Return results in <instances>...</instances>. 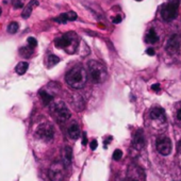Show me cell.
Returning <instances> with one entry per match:
<instances>
[{
  "label": "cell",
  "mask_w": 181,
  "mask_h": 181,
  "mask_svg": "<svg viewBox=\"0 0 181 181\" xmlns=\"http://www.w3.org/2000/svg\"><path fill=\"white\" fill-rule=\"evenodd\" d=\"M72 148L70 147H65V150H64V164L66 166L70 165L72 163Z\"/></svg>",
  "instance_id": "cell-18"
},
{
  "label": "cell",
  "mask_w": 181,
  "mask_h": 181,
  "mask_svg": "<svg viewBox=\"0 0 181 181\" xmlns=\"http://www.w3.org/2000/svg\"><path fill=\"white\" fill-rule=\"evenodd\" d=\"M179 47H180V37L177 34L170 35V39L166 41V46H165L166 51L170 52V54H174V53L178 52Z\"/></svg>",
  "instance_id": "cell-8"
},
{
  "label": "cell",
  "mask_w": 181,
  "mask_h": 181,
  "mask_svg": "<svg viewBox=\"0 0 181 181\" xmlns=\"http://www.w3.org/2000/svg\"><path fill=\"white\" fill-rule=\"evenodd\" d=\"M67 166L63 161H56L50 165L48 170V177L50 181H63L66 176Z\"/></svg>",
  "instance_id": "cell-3"
},
{
  "label": "cell",
  "mask_w": 181,
  "mask_h": 181,
  "mask_svg": "<svg viewBox=\"0 0 181 181\" xmlns=\"http://www.w3.org/2000/svg\"><path fill=\"white\" fill-rule=\"evenodd\" d=\"M19 54L22 58H30L33 54V48L31 47H22L19 49Z\"/></svg>",
  "instance_id": "cell-20"
},
{
  "label": "cell",
  "mask_w": 181,
  "mask_h": 181,
  "mask_svg": "<svg viewBox=\"0 0 181 181\" xmlns=\"http://www.w3.org/2000/svg\"><path fill=\"white\" fill-rule=\"evenodd\" d=\"M120 21H122V16H120V15H117L116 17L113 18V22H114V24H119Z\"/></svg>",
  "instance_id": "cell-31"
},
{
  "label": "cell",
  "mask_w": 181,
  "mask_h": 181,
  "mask_svg": "<svg viewBox=\"0 0 181 181\" xmlns=\"http://www.w3.org/2000/svg\"><path fill=\"white\" fill-rule=\"evenodd\" d=\"M159 41V36L157 34V32L155 31V29H150L148 31V33L146 34V42L150 43V44H155Z\"/></svg>",
  "instance_id": "cell-16"
},
{
  "label": "cell",
  "mask_w": 181,
  "mask_h": 181,
  "mask_svg": "<svg viewBox=\"0 0 181 181\" xmlns=\"http://www.w3.org/2000/svg\"><path fill=\"white\" fill-rule=\"evenodd\" d=\"M177 118L181 122V109L178 111V113H177Z\"/></svg>",
  "instance_id": "cell-34"
},
{
  "label": "cell",
  "mask_w": 181,
  "mask_h": 181,
  "mask_svg": "<svg viewBox=\"0 0 181 181\" xmlns=\"http://www.w3.org/2000/svg\"><path fill=\"white\" fill-rule=\"evenodd\" d=\"M56 47L58 48H66L70 45V39L68 35H63L61 37H59L54 41Z\"/></svg>",
  "instance_id": "cell-15"
},
{
  "label": "cell",
  "mask_w": 181,
  "mask_h": 181,
  "mask_svg": "<svg viewBox=\"0 0 181 181\" xmlns=\"http://www.w3.org/2000/svg\"><path fill=\"white\" fill-rule=\"evenodd\" d=\"M0 15H1V9H0Z\"/></svg>",
  "instance_id": "cell-35"
},
{
  "label": "cell",
  "mask_w": 181,
  "mask_h": 181,
  "mask_svg": "<svg viewBox=\"0 0 181 181\" xmlns=\"http://www.w3.org/2000/svg\"><path fill=\"white\" fill-rule=\"evenodd\" d=\"M36 135L45 142H50L54 135V130L50 124H42L36 130Z\"/></svg>",
  "instance_id": "cell-6"
},
{
  "label": "cell",
  "mask_w": 181,
  "mask_h": 181,
  "mask_svg": "<svg viewBox=\"0 0 181 181\" xmlns=\"http://www.w3.org/2000/svg\"><path fill=\"white\" fill-rule=\"evenodd\" d=\"M47 61H48L49 66H54V65L58 64L59 62H60V59H59L57 56H54V54H49Z\"/></svg>",
  "instance_id": "cell-22"
},
{
  "label": "cell",
  "mask_w": 181,
  "mask_h": 181,
  "mask_svg": "<svg viewBox=\"0 0 181 181\" xmlns=\"http://www.w3.org/2000/svg\"><path fill=\"white\" fill-rule=\"evenodd\" d=\"M53 20L57 22H59V24H65V22H67L68 20H67V16H66V13H64V14H61L60 16L56 17V18H53Z\"/></svg>",
  "instance_id": "cell-23"
},
{
  "label": "cell",
  "mask_w": 181,
  "mask_h": 181,
  "mask_svg": "<svg viewBox=\"0 0 181 181\" xmlns=\"http://www.w3.org/2000/svg\"><path fill=\"white\" fill-rule=\"evenodd\" d=\"M111 140H112V137H109L108 140H106V141H104V147H107V145H108L109 143H110L109 141H111Z\"/></svg>",
  "instance_id": "cell-33"
},
{
  "label": "cell",
  "mask_w": 181,
  "mask_h": 181,
  "mask_svg": "<svg viewBox=\"0 0 181 181\" xmlns=\"http://www.w3.org/2000/svg\"><path fill=\"white\" fill-rule=\"evenodd\" d=\"M112 157H113V160H114V161H119V160L122 159V157H123V151L120 150V149H116V150H114Z\"/></svg>",
  "instance_id": "cell-24"
},
{
  "label": "cell",
  "mask_w": 181,
  "mask_h": 181,
  "mask_svg": "<svg viewBox=\"0 0 181 181\" xmlns=\"http://www.w3.org/2000/svg\"><path fill=\"white\" fill-rule=\"evenodd\" d=\"M81 131H80V127L77 123H72L68 128V135H69L70 139L72 140H77L78 137H80Z\"/></svg>",
  "instance_id": "cell-12"
},
{
  "label": "cell",
  "mask_w": 181,
  "mask_h": 181,
  "mask_svg": "<svg viewBox=\"0 0 181 181\" xmlns=\"http://www.w3.org/2000/svg\"><path fill=\"white\" fill-rule=\"evenodd\" d=\"M156 148L158 152L162 156H168L170 152H172V149H173V144H172V141H170V137H160L157 139L156 142Z\"/></svg>",
  "instance_id": "cell-5"
},
{
  "label": "cell",
  "mask_w": 181,
  "mask_h": 181,
  "mask_svg": "<svg viewBox=\"0 0 181 181\" xmlns=\"http://www.w3.org/2000/svg\"><path fill=\"white\" fill-rule=\"evenodd\" d=\"M146 53H147L148 56H151V57H153L156 54V52H155V50H153L152 48H148L147 50H146Z\"/></svg>",
  "instance_id": "cell-30"
},
{
  "label": "cell",
  "mask_w": 181,
  "mask_h": 181,
  "mask_svg": "<svg viewBox=\"0 0 181 181\" xmlns=\"http://www.w3.org/2000/svg\"><path fill=\"white\" fill-rule=\"evenodd\" d=\"M65 81L72 89H82L83 87H85L87 81V70L81 65H76L66 72Z\"/></svg>",
  "instance_id": "cell-1"
},
{
  "label": "cell",
  "mask_w": 181,
  "mask_h": 181,
  "mask_svg": "<svg viewBox=\"0 0 181 181\" xmlns=\"http://www.w3.org/2000/svg\"><path fill=\"white\" fill-rule=\"evenodd\" d=\"M66 16H67V20H68V21H74V20L77 19L78 15H77V13H76V12L69 11L68 13H66Z\"/></svg>",
  "instance_id": "cell-25"
},
{
  "label": "cell",
  "mask_w": 181,
  "mask_h": 181,
  "mask_svg": "<svg viewBox=\"0 0 181 181\" xmlns=\"http://www.w3.org/2000/svg\"><path fill=\"white\" fill-rule=\"evenodd\" d=\"M127 176L130 181H143L144 180V173L139 166L134 164H131L128 167Z\"/></svg>",
  "instance_id": "cell-9"
},
{
  "label": "cell",
  "mask_w": 181,
  "mask_h": 181,
  "mask_svg": "<svg viewBox=\"0 0 181 181\" xmlns=\"http://www.w3.org/2000/svg\"><path fill=\"white\" fill-rule=\"evenodd\" d=\"M39 96H41V98H42V101L45 106H48V104L51 103V101L53 100L52 95L48 94V93L45 92V91H41V92H39Z\"/></svg>",
  "instance_id": "cell-19"
},
{
  "label": "cell",
  "mask_w": 181,
  "mask_h": 181,
  "mask_svg": "<svg viewBox=\"0 0 181 181\" xmlns=\"http://www.w3.org/2000/svg\"><path fill=\"white\" fill-rule=\"evenodd\" d=\"M27 43H28L29 47H31V48H35L36 46H37V41H36L34 37H28Z\"/></svg>",
  "instance_id": "cell-26"
},
{
  "label": "cell",
  "mask_w": 181,
  "mask_h": 181,
  "mask_svg": "<svg viewBox=\"0 0 181 181\" xmlns=\"http://www.w3.org/2000/svg\"><path fill=\"white\" fill-rule=\"evenodd\" d=\"M53 112L61 122H65V120L69 119L70 116H72L69 110H68L67 106L63 101H60V102L56 103L53 106Z\"/></svg>",
  "instance_id": "cell-7"
},
{
  "label": "cell",
  "mask_w": 181,
  "mask_h": 181,
  "mask_svg": "<svg viewBox=\"0 0 181 181\" xmlns=\"http://www.w3.org/2000/svg\"><path fill=\"white\" fill-rule=\"evenodd\" d=\"M87 144V133L85 132H82V145L85 146Z\"/></svg>",
  "instance_id": "cell-29"
},
{
  "label": "cell",
  "mask_w": 181,
  "mask_h": 181,
  "mask_svg": "<svg viewBox=\"0 0 181 181\" xmlns=\"http://www.w3.org/2000/svg\"><path fill=\"white\" fill-rule=\"evenodd\" d=\"M72 106L77 111H81L84 109V101L79 94H74L72 96Z\"/></svg>",
  "instance_id": "cell-14"
},
{
  "label": "cell",
  "mask_w": 181,
  "mask_h": 181,
  "mask_svg": "<svg viewBox=\"0 0 181 181\" xmlns=\"http://www.w3.org/2000/svg\"><path fill=\"white\" fill-rule=\"evenodd\" d=\"M132 145L137 150H141L142 148H144L145 146V137H144V132L142 129L139 130L134 133L133 141H132Z\"/></svg>",
  "instance_id": "cell-10"
},
{
  "label": "cell",
  "mask_w": 181,
  "mask_h": 181,
  "mask_svg": "<svg viewBox=\"0 0 181 181\" xmlns=\"http://www.w3.org/2000/svg\"><path fill=\"white\" fill-rule=\"evenodd\" d=\"M87 70H89V75L91 80L94 83H102L104 82L108 77V72H107L106 66L98 61H92L89 62L87 64Z\"/></svg>",
  "instance_id": "cell-2"
},
{
  "label": "cell",
  "mask_w": 181,
  "mask_h": 181,
  "mask_svg": "<svg viewBox=\"0 0 181 181\" xmlns=\"http://www.w3.org/2000/svg\"><path fill=\"white\" fill-rule=\"evenodd\" d=\"M22 6H24L22 0H14V1H13V6H14V9H20V8H22Z\"/></svg>",
  "instance_id": "cell-27"
},
{
  "label": "cell",
  "mask_w": 181,
  "mask_h": 181,
  "mask_svg": "<svg viewBox=\"0 0 181 181\" xmlns=\"http://www.w3.org/2000/svg\"><path fill=\"white\" fill-rule=\"evenodd\" d=\"M18 28H19V26L17 24L16 21H12L9 24L8 26V32L11 34H15L18 31Z\"/></svg>",
  "instance_id": "cell-21"
},
{
  "label": "cell",
  "mask_w": 181,
  "mask_h": 181,
  "mask_svg": "<svg viewBox=\"0 0 181 181\" xmlns=\"http://www.w3.org/2000/svg\"><path fill=\"white\" fill-rule=\"evenodd\" d=\"M151 89H152V91H155V92H159L160 91V84H153L152 87H151Z\"/></svg>",
  "instance_id": "cell-32"
},
{
  "label": "cell",
  "mask_w": 181,
  "mask_h": 181,
  "mask_svg": "<svg viewBox=\"0 0 181 181\" xmlns=\"http://www.w3.org/2000/svg\"><path fill=\"white\" fill-rule=\"evenodd\" d=\"M89 146H91V149H92V150H95L98 146V142L96 140H93L92 142H91V144H89Z\"/></svg>",
  "instance_id": "cell-28"
},
{
  "label": "cell",
  "mask_w": 181,
  "mask_h": 181,
  "mask_svg": "<svg viewBox=\"0 0 181 181\" xmlns=\"http://www.w3.org/2000/svg\"><path fill=\"white\" fill-rule=\"evenodd\" d=\"M149 115L151 119H162L165 122V112L162 108H153Z\"/></svg>",
  "instance_id": "cell-13"
},
{
  "label": "cell",
  "mask_w": 181,
  "mask_h": 181,
  "mask_svg": "<svg viewBox=\"0 0 181 181\" xmlns=\"http://www.w3.org/2000/svg\"><path fill=\"white\" fill-rule=\"evenodd\" d=\"M39 6V1H37V0H31V1H29V3L25 6L24 11H22L21 16L24 17V18H28V17H30L33 8H35V6Z\"/></svg>",
  "instance_id": "cell-11"
},
{
  "label": "cell",
  "mask_w": 181,
  "mask_h": 181,
  "mask_svg": "<svg viewBox=\"0 0 181 181\" xmlns=\"http://www.w3.org/2000/svg\"><path fill=\"white\" fill-rule=\"evenodd\" d=\"M28 67H29L28 62H19V63L16 65V67H15V72H16V74L21 76L27 72Z\"/></svg>",
  "instance_id": "cell-17"
},
{
  "label": "cell",
  "mask_w": 181,
  "mask_h": 181,
  "mask_svg": "<svg viewBox=\"0 0 181 181\" xmlns=\"http://www.w3.org/2000/svg\"><path fill=\"white\" fill-rule=\"evenodd\" d=\"M179 3L178 1H170L162 6L161 9V16L164 21H172L177 16Z\"/></svg>",
  "instance_id": "cell-4"
},
{
  "label": "cell",
  "mask_w": 181,
  "mask_h": 181,
  "mask_svg": "<svg viewBox=\"0 0 181 181\" xmlns=\"http://www.w3.org/2000/svg\"><path fill=\"white\" fill-rule=\"evenodd\" d=\"M135 1H142V0H135Z\"/></svg>",
  "instance_id": "cell-36"
}]
</instances>
